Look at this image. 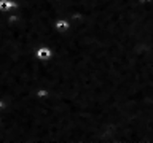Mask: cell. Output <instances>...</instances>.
<instances>
[{"label": "cell", "mask_w": 153, "mask_h": 143, "mask_svg": "<svg viewBox=\"0 0 153 143\" xmlns=\"http://www.w3.org/2000/svg\"><path fill=\"white\" fill-rule=\"evenodd\" d=\"M53 56H54V52L46 45H42L35 49V59H38V60H50Z\"/></svg>", "instance_id": "obj_1"}, {"label": "cell", "mask_w": 153, "mask_h": 143, "mask_svg": "<svg viewBox=\"0 0 153 143\" xmlns=\"http://www.w3.org/2000/svg\"><path fill=\"white\" fill-rule=\"evenodd\" d=\"M18 7L19 2H16V0H0V13H10Z\"/></svg>", "instance_id": "obj_2"}, {"label": "cell", "mask_w": 153, "mask_h": 143, "mask_svg": "<svg viewBox=\"0 0 153 143\" xmlns=\"http://www.w3.org/2000/svg\"><path fill=\"white\" fill-rule=\"evenodd\" d=\"M54 29L57 32H67L70 29V24H69V21H65V19H56Z\"/></svg>", "instance_id": "obj_3"}, {"label": "cell", "mask_w": 153, "mask_h": 143, "mask_svg": "<svg viewBox=\"0 0 153 143\" xmlns=\"http://www.w3.org/2000/svg\"><path fill=\"white\" fill-rule=\"evenodd\" d=\"M7 108H8V103L5 102L3 99H0V113H2L3 110H7Z\"/></svg>", "instance_id": "obj_4"}]
</instances>
